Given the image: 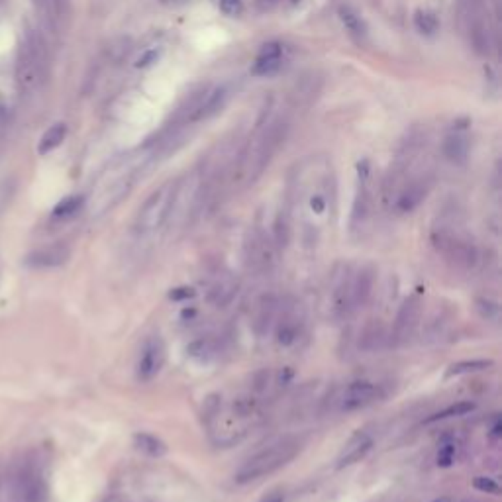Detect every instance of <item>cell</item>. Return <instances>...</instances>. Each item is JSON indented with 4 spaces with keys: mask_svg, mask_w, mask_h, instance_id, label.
Here are the masks:
<instances>
[{
    "mask_svg": "<svg viewBox=\"0 0 502 502\" xmlns=\"http://www.w3.org/2000/svg\"><path fill=\"white\" fill-rule=\"evenodd\" d=\"M334 202V173L328 160L308 157L296 165L291 183L289 212L298 210L302 224L310 232H318L320 222L328 220Z\"/></svg>",
    "mask_w": 502,
    "mask_h": 502,
    "instance_id": "1",
    "label": "cell"
},
{
    "mask_svg": "<svg viewBox=\"0 0 502 502\" xmlns=\"http://www.w3.org/2000/svg\"><path fill=\"white\" fill-rule=\"evenodd\" d=\"M287 130H289V122L282 116L277 118L263 116L255 126V132L245 142V146L235 157L232 184L245 189L255 183L263 171L269 167L275 153L279 151V147L287 137Z\"/></svg>",
    "mask_w": 502,
    "mask_h": 502,
    "instance_id": "2",
    "label": "cell"
},
{
    "mask_svg": "<svg viewBox=\"0 0 502 502\" xmlns=\"http://www.w3.org/2000/svg\"><path fill=\"white\" fill-rule=\"evenodd\" d=\"M302 452V441L294 436H284L269 441L255 454H251L245 459L238 471L233 473V481L238 485H249L259 479H265L277 473L279 469L287 467L296 455Z\"/></svg>",
    "mask_w": 502,
    "mask_h": 502,
    "instance_id": "3",
    "label": "cell"
},
{
    "mask_svg": "<svg viewBox=\"0 0 502 502\" xmlns=\"http://www.w3.org/2000/svg\"><path fill=\"white\" fill-rule=\"evenodd\" d=\"M48 75V48L36 30H28L16 57V83L22 93H34Z\"/></svg>",
    "mask_w": 502,
    "mask_h": 502,
    "instance_id": "4",
    "label": "cell"
},
{
    "mask_svg": "<svg viewBox=\"0 0 502 502\" xmlns=\"http://www.w3.org/2000/svg\"><path fill=\"white\" fill-rule=\"evenodd\" d=\"M432 245L434 249L440 253L441 258L445 259L454 269L459 271H473L481 261L479 255V247L465 233L459 232L454 226H436L432 230Z\"/></svg>",
    "mask_w": 502,
    "mask_h": 502,
    "instance_id": "5",
    "label": "cell"
},
{
    "mask_svg": "<svg viewBox=\"0 0 502 502\" xmlns=\"http://www.w3.org/2000/svg\"><path fill=\"white\" fill-rule=\"evenodd\" d=\"M175 193H177V181H167L147 196L146 202L135 214L134 233L137 240L151 238L167 226Z\"/></svg>",
    "mask_w": 502,
    "mask_h": 502,
    "instance_id": "6",
    "label": "cell"
},
{
    "mask_svg": "<svg viewBox=\"0 0 502 502\" xmlns=\"http://www.w3.org/2000/svg\"><path fill=\"white\" fill-rule=\"evenodd\" d=\"M275 343L281 349H293L307 338V312L300 302L284 298L277 302V310L271 322Z\"/></svg>",
    "mask_w": 502,
    "mask_h": 502,
    "instance_id": "7",
    "label": "cell"
},
{
    "mask_svg": "<svg viewBox=\"0 0 502 502\" xmlns=\"http://www.w3.org/2000/svg\"><path fill=\"white\" fill-rule=\"evenodd\" d=\"M142 167H144V161L126 165L124 169L118 171V175H114L112 179L102 184L95 195V200H93V216H102L108 210L114 209L116 204H120L124 198L130 195V191L135 183V177H137Z\"/></svg>",
    "mask_w": 502,
    "mask_h": 502,
    "instance_id": "8",
    "label": "cell"
},
{
    "mask_svg": "<svg viewBox=\"0 0 502 502\" xmlns=\"http://www.w3.org/2000/svg\"><path fill=\"white\" fill-rule=\"evenodd\" d=\"M385 396V389L377 380L357 379L347 383L342 391L334 396V405L340 414H351L357 410H363L367 406L379 403Z\"/></svg>",
    "mask_w": 502,
    "mask_h": 502,
    "instance_id": "9",
    "label": "cell"
},
{
    "mask_svg": "<svg viewBox=\"0 0 502 502\" xmlns=\"http://www.w3.org/2000/svg\"><path fill=\"white\" fill-rule=\"evenodd\" d=\"M351 281H354V267L347 263L336 265L330 277V287H328V312H330V318L336 322L354 316Z\"/></svg>",
    "mask_w": 502,
    "mask_h": 502,
    "instance_id": "10",
    "label": "cell"
},
{
    "mask_svg": "<svg viewBox=\"0 0 502 502\" xmlns=\"http://www.w3.org/2000/svg\"><path fill=\"white\" fill-rule=\"evenodd\" d=\"M244 249L247 269L255 273H269L279 258V249L273 244L271 233L263 232L261 228H253L247 233Z\"/></svg>",
    "mask_w": 502,
    "mask_h": 502,
    "instance_id": "11",
    "label": "cell"
},
{
    "mask_svg": "<svg viewBox=\"0 0 502 502\" xmlns=\"http://www.w3.org/2000/svg\"><path fill=\"white\" fill-rule=\"evenodd\" d=\"M422 320V300L418 294L408 296L400 305L391 328V347H405L414 340Z\"/></svg>",
    "mask_w": 502,
    "mask_h": 502,
    "instance_id": "12",
    "label": "cell"
},
{
    "mask_svg": "<svg viewBox=\"0 0 502 502\" xmlns=\"http://www.w3.org/2000/svg\"><path fill=\"white\" fill-rule=\"evenodd\" d=\"M167 361V347L161 336H149L137 356L135 377L139 383H151L160 375Z\"/></svg>",
    "mask_w": 502,
    "mask_h": 502,
    "instance_id": "13",
    "label": "cell"
},
{
    "mask_svg": "<svg viewBox=\"0 0 502 502\" xmlns=\"http://www.w3.org/2000/svg\"><path fill=\"white\" fill-rule=\"evenodd\" d=\"M16 501L18 502H46L48 501V483L41 467L28 465L16 477Z\"/></svg>",
    "mask_w": 502,
    "mask_h": 502,
    "instance_id": "14",
    "label": "cell"
},
{
    "mask_svg": "<svg viewBox=\"0 0 502 502\" xmlns=\"http://www.w3.org/2000/svg\"><path fill=\"white\" fill-rule=\"evenodd\" d=\"M369 163L361 161L357 165V191L356 198H354V206H351V230L356 232L359 230L365 222H367L369 214H371V189H369Z\"/></svg>",
    "mask_w": 502,
    "mask_h": 502,
    "instance_id": "15",
    "label": "cell"
},
{
    "mask_svg": "<svg viewBox=\"0 0 502 502\" xmlns=\"http://www.w3.org/2000/svg\"><path fill=\"white\" fill-rule=\"evenodd\" d=\"M373 443H375V438L367 429H357L340 450L338 459H336V469H345V467L356 465L361 459H365L369 452L373 450Z\"/></svg>",
    "mask_w": 502,
    "mask_h": 502,
    "instance_id": "16",
    "label": "cell"
},
{
    "mask_svg": "<svg viewBox=\"0 0 502 502\" xmlns=\"http://www.w3.org/2000/svg\"><path fill=\"white\" fill-rule=\"evenodd\" d=\"M71 258V249L65 244L44 245L26 255V265L32 269H55L61 267Z\"/></svg>",
    "mask_w": 502,
    "mask_h": 502,
    "instance_id": "17",
    "label": "cell"
},
{
    "mask_svg": "<svg viewBox=\"0 0 502 502\" xmlns=\"http://www.w3.org/2000/svg\"><path fill=\"white\" fill-rule=\"evenodd\" d=\"M238 289H240V282H238V279L233 277L232 273L220 271V273H216L209 282V291H206L209 302L218 308L228 307L233 298H235Z\"/></svg>",
    "mask_w": 502,
    "mask_h": 502,
    "instance_id": "18",
    "label": "cell"
},
{
    "mask_svg": "<svg viewBox=\"0 0 502 502\" xmlns=\"http://www.w3.org/2000/svg\"><path fill=\"white\" fill-rule=\"evenodd\" d=\"M375 289V269L373 267H359L354 269V281H351V308L354 314L367 305L373 296Z\"/></svg>",
    "mask_w": 502,
    "mask_h": 502,
    "instance_id": "19",
    "label": "cell"
},
{
    "mask_svg": "<svg viewBox=\"0 0 502 502\" xmlns=\"http://www.w3.org/2000/svg\"><path fill=\"white\" fill-rule=\"evenodd\" d=\"M282 67V46L281 44H265L261 51H259L258 59L251 67V73L258 77H271V75L279 73Z\"/></svg>",
    "mask_w": 502,
    "mask_h": 502,
    "instance_id": "20",
    "label": "cell"
},
{
    "mask_svg": "<svg viewBox=\"0 0 502 502\" xmlns=\"http://www.w3.org/2000/svg\"><path fill=\"white\" fill-rule=\"evenodd\" d=\"M359 347L363 351H369V354L380 351L385 347H391V331H387L383 322L373 320L361 331V336H359Z\"/></svg>",
    "mask_w": 502,
    "mask_h": 502,
    "instance_id": "21",
    "label": "cell"
},
{
    "mask_svg": "<svg viewBox=\"0 0 502 502\" xmlns=\"http://www.w3.org/2000/svg\"><path fill=\"white\" fill-rule=\"evenodd\" d=\"M271 238H273L275 247L279 249V253L289 247L291 240H293V214L289 212V209H282L277 212V216H275V220H273V232H271Z\"/></svg>",
    "mask_w": 502,
    "mask_h": 502,
    "instance_id": "22",
    "label": "cell"
},
{
    "mask_svg": "<svg viewBox=\"0 0 502 502\" xmlns=\"http://www.w3.org/2000/svg\"><path fill=\"white\" fill-rule=\"evenodd\" d=\"M34 6H36L41 22L51 30L57 28L59 20L67 12V0H34Z\"/></svg>",
    "mask_w": 502,
    "mask_h": 502,
    "instance_id": "23",
    "label": "cell"
},
{
    "mask_svg": "<svg viewBox=\"0 0 502 502\" xmlns=\"http://www.w3.org/2000/svg\"><path fill=\"white\" fill-rule=\"evenodd\" d=\"M134 447L139 454L147 455V457H155L160 459L163 455L169 452L167 443L157 438L155 434H149V432H135L134 434Z\"/></svg>",
    "mask_w": 502,
    "mask_h": 502,
    "instance_id": "24",
    "label": "cell"
},
{
    "mask_svg": "<svg viewBox=\"0 0 502 502\" xmlns=\"http://www.w3.org/2000/svg\"><path fill=\"white\" fill-rule=\"evenodd\" d=\"M441 151L445 160L455 165H461L469 157V139L463 134H450L443 139Z\"/></svg>",
    "mask_w": 502,
    "mask_h": 502,
    "instance_id": "25",
    "label": "cell"
},
{
    "mask_svg": "<svg viewBox=\"0 0 502 502\" xmlns=\"http://www.w3.org/2000/svg\"><path fill=\"white\" fill-rule=\"evenodd\" d=\"M65 137H67V124L57 122L53 126H49L48 130L44 132V135L39 137L37 153L39 155H48L51 151H55L65 142Z\"/></svg>",
    "mask_w": 502,
    "mask_h": 502,
    "instance_id": "26",
    "label": "cell"
},
{
    "mask_svg": "<svg viewBox=\"0 0 502 502\" xmlns=\"http://www.w3.org/2000/svg\"><path fill=\"white\" fill-rule=\"evenodd\" d=\"M86 196L85 195H71L65 196L63 200H59L55 204V209L51 210V218L53 220H69L77 216L81 210L85 209Z\"/></svg>",
    "mask_w": 502,
    "mask_h": 502,
    "instance_id": "27",
    "label": "cell"
},
{
    "mask_svg": "<svg viewBox=\"0 0 502 502\" xmlns=\"http://www.w3.org/2000/svg\"><path fill=\"white\" fill-rule=\"evenodd\" d=\"M494 367V361L492 359H463V361H455L452 363L447 371H445V377L452 379V377H461V375H471V373H481V371H487V369Z\"/></svg>",
    "mask_w": 502,
    "mask_h": 502,
    "instance_id": "28",
    "label": "cell"
},
{
    "mask_svg": "<svg viewBox=\"0 0 502 502\" xmlns=\"http://www.w3.org/2000/svg\"><path fill=\"white\" fill-rule=\"evenodd\" d=\"M340 18H342V24L345 26V30L349 32V36H354L356 39H363L367 36V26L363 22V18L349 6H342L340 8Z\"/></svg>",
    "mask_w": 502,
    "mask_h": 502,
    "instance_id": "29",
    "label": "cell"
},
{
    "mask_svg": "<svg viewBox=\"0 0 502 502\" xmlns=\"http://www.w3.org/2000/svg\"><path fill=\"white\" fill-rule=\"evenodd\" d=\"M475 408H477V406H475V403H471V400H459V403H454V405L445 406V408L438 410L436 414H432L429 418H426V424L441 422V420H447V418L465 416V414H469V412H473Z\"/></svg>",
    "mask_w": 502,
    "mask_h": 502,
    "instance_id": "30",
    "label": "cell"
},
{
    "mask_svg": "<svg viewBox=\"0 0 502 502\" xmlns=\"http://www.w3.org/2000/svg\"><path fill=\"white\" fill-rule=\"evenodd\" d=\"M475 310L479 312V316L487 320V322H499L501 320V305L492 298H487V296L475 298Z\"/></svg>",
    "mask_w": 502,
    "mask_h": 502,
    "instance_id": "31",
    "label": "cell"
},
{
    "mask_svg": "<svg viewBox=\"0 0 502 502\" xmlns=\"http://www.w3.org/2000/svg\"><path fill=\"white\" fill-rule=\"evenodd\" d=\"M414 26H416V30L420 34H424V36H432V34H436L438 32V28H440V22H438V18L434 16L432 12H426V10H418L416 16H414Z\"/></svg>",
    "mask_w": 502,
    "mask_h": 502,
    "instance_id": "32",
    "label": "cell"
},
{
    "mask_svg": "<svg viewBox=\"0 0 502 502\" xmlns=\"http://www.w3.org/2000/svg\"><path fill=\"white\" fill-rule=\"evenodd\" d=\"M455 443L452 440H445L440 443V452H438V465L440 467H452L455 461Z\"/></svg>",
    "mask_w": 502,
    "mask_h": 502,
    "instance_id": "33",
    "label": "cell"
},
{
    "mask_svg": "<svg viewBox=\"0 0 502 502\" xmlns=\"http://www.w3.org/2000/svg\"><path fill=\"white\" fill-rule=\"evenodd\" d=\"M473 489L483 492V494H494V496L501 494V485L494 479L485 477V475H479V477L473 479Z\"/></svg>",
    "mask_w": 502,
    "mask_h": 502,
    "instance_id": "34",
    "label": "cell"
},
{
    "mask_svg": "<svg viewBox=\"0 0 502 502\" xmlns=\"http://www.w3.org/2000/svg\"><path fill=\"white\" fill-rule=\"evenodd\" d=\"M186 354L191 357H196V359H209L214 354L212 342L210 340H196L186 347Z\"/></svg>",
    "mask_w": 502,
    "mask_h": 502,
    "instance_id": "35",
    "label": "cell"
},
{
    "mask_svg": "<svg viewBox=\"0 0 502 502\" xmlns=\"http://www.w3.org/2000/svg\"><path fill=\"white\" fill-rule=\"evenodd\" d=\"M196 296V291L193 287H175L169 291V298L173 302H186V300H193Z\"/></svg>",
    "mask_w": 502,
    "mask_h": 502,
    "instance_id": "36",
    "label": "cell"
},
{
    "mask_svg": "<svg viewBox=\"0 0 502 502\" xmlns=\"http://www.w3.org/2000/svg\"><path fill=\"white\" fill-rule=\"evenodd\" d=\"M220 10L230 18L240 16L244 12V2L242 0H220Z\"/></svg>",
    "mask_w": 502,
    "mask_h": 502,
    "instance_id": "37",
    "label": "cell"
},
{
    "mask_svg": "<svg viewBox=\"0 0 502 502\" xmlns=\"http://www.w3.org/2000/svg\"><path fill=\"white\" fill-rule=\"evenodd\" d=\"M489 436H490V440H501L502 422H501V418H499V414H494V416H492V420H490Z\"/></svg>",
    "mask_w": 502,
    "mask_h": 502,
    "instance_id": "38",
    "label": "cell"
},
{
    "mask_svg": "<svg viewBox=\"0 0 502 502\" xmlns=\"http://www.w3.org/2000/svg\"><path fill=\"white\" fill-rule=\"evenodd\" d=\"M261 502H284V490L282 489H277V490H271L269 494H265Z\"/></svg>",
    "mask_w": 502,
    "mask_h": 502,
    "instance_id": "39",
    "label": "cell"
},
{
    "mask_svg": "<svg viewBox=\"0 0 502 502\" xmlns=\"http://www.w3.org/2000/svg\"><path fill=\"white\" fill-rule=\"evenodd\" d=\"M432 502H454V501H452V496H438V499H434Z\"/></svg>",
    "mask_w": 502,
    "mask_h": 502,
    "instance_id": "40",
    "label": "cell"
},
{
    "mask_svg": "<svg viewBox=\"0 0 502 502\" xmlns=\"http://www.w3.org/2000/svg\"><path fill=\"white\" fill-rule=\"evenodd\" d=\"M102 502H128V501H124V499H120V496H110V499H106V501H102Z\"/></svg>",
    "mask_w": 502,
    "mask_h": 502,
    "instance_id": "41",
    "label": "cell"
}]
</instances>
